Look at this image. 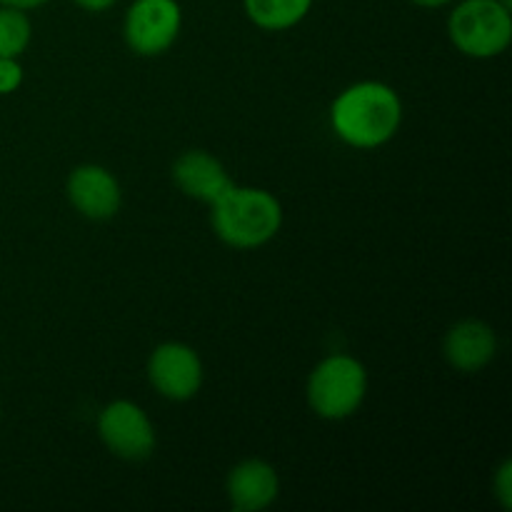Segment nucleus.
<instances>
[{"label":"nucleus","instance_id":"a211bd4d","mask_svg":"<svg viewBox=\"0 0 512 512\" xmlns=\"http://www.w3.org/2000/svg\"><path fill=\"white\" fill-rule=\"evenodd\" d=\"M413 3L420 5V8H443L450 0H413Z\"/></svg>","mask_w":512,"mask_h":512},{"label":"nucleus","instance_id":"1a4fd4ad","mask_svg":"<svg viewBox=\"0 0 512 512\" xmlns=\"http://www.w3.org/2000/svg\"><path fill=\"white\" fill-rule=\"evenodd\" d=\"M498 353V335L483 320H460L445 333L443 355L460 373H480Z\"/></svg>","mask_w":512,"mask_h":512},{"label":"nucleus","instance_id":"2eb2a0df","mask_svg":"<svg viewBox=\"0 0 512 512\" xmlns=\"http://www.w3.org/2000/svg\"><path fill=\"white\" fill-rule=\"evenodd\" d=\"M493 490H495V498H498V503L503 505V510H510L512 508V463L510 460H505V463L498 468V473H495Z\"/></svg>","mask_w":512,"mask_h":512},{"label":"nucleus","instance_id":"39448f33","mask_svg":"<svg viewBox=\"0 0 512 512\" xmlns=\"http://www.w3.org/2000/svg\"><path fill=\"white\" fill-rule=\"evenodd\" d=\"M183 10L178 0H133L125 10L123 38L140 58L163 55L178 40Z\"/></svg>","mask_w":512,"mask_h":512},{"label":"nucleus","instance_id":"0eeeda50","mask_svg":"<svg viewBox=\"0 0 512 512\" xmlns=\"http://www.w3.org/2000/svg\"><path fill=\"white\" fill-rule=\"evenodd\" d=\"M148 380L163 398L183 403L203 385V360L190 345L163 343L148 360Z\"/></svg>","mask_w":512,"mask_h":512},{"label":"nucleus","instance_id":"20e7f679","mask_svg":"<svg viewBox=\"0 0 512 512\" xmlns=\"http://www.w3.org/2000/svg\"><path fill=\"white\" fill-rule=\"evenodd\" d=\"M455 48L468 58L488 60L505 53L512 40V15L500 0H463L448 18Z\"/></svg>","mask_w":512,"mask_h":512},{"label":"nucleus","instance_id":"4468645a","mask_svg":"<svg viewBox=\"0 0 512 512\" xmlns=\"http://www.w3.org/2000/svg\"><path fill=\"white\" fill-rule=\"evenodd\" d=\"M23 85V65L18 58H0V95H10Z\"/></svg>","mask_w":512,"mask_h":512},{"label":"nucleus","instance_id":"7ed1b4c3","mask_svg":"<svg viewBox=\"0 0 512 512\" xmlns=\"http://www.w3.org/2000/svg\"><path fill=\"white\" fill-rule=\"evenodd\" d=\"M305 395L318 418L345 420L358 413L368 395V370L353 355H328L310 373Z\"/></svg>","mask_w":512,"mask_h":512},{"label":"nucleus","instance_id":"f03ea898","mask_svg":"<svg viewBox=\"0 0 512 512\" xmlns=\"http://www.w3.org/2000/svg\"><path fill=\"white\" fill-rule=\"evenodd\" d=\"M210 208L215 235L235 250L263 248L283 228V205L263 188L233 183Z\"/></svg>","mask_w":512,"mask_h":512},{"label":"nucleus","instance_id":"6ab92c4d","mask_svg":"<svg viewBox=\"0 0 512 512\" xmlns=\"http://www.w3.org/2000/svg\"><path fill=\"white\" fill-rule=\"evenodd\" d=\"M503 5H508V8H512V0H500Z\"/></svg>","mask_w":512,"mask_h":512},{"label":"nucleus","instance_id":"423d86ee","mask_svg":"<svg viewBox=\"0 0 512 512\" xmlns=\"http://www.w3.org/2000/svg\"><path fill=\"white\" fill-rule=\"evenodd\" d=\"M98 435L118 458L138 463L153 455L155 428L148 413L130 400H113L98 415Z\"/></svg>","mask_w":512,"mask_h":512},{"label":"nucleus","instance_id":"f3484780","mask_svg":"<svg viewBox=\"0 0 512 512\" xmlns=\"http://www.w3.org/2000/svg\"><path fill=\"white\" fill-rule=\"evenodd\" d=\"M45 3H48V0H0V5H10V8H18V10H33Z\"/></svg>","mask_w":512,"mask_h":512},{"label":"nucleus","instance_id":"9b49d317","mask_svg":"<svg viewBox=\"0 0 512 512\" xmlns=\"http://www.w3.org/2000/svg\"><path fill=\"white\" fill-rule=\"evenodd\" d=\"M173 180L188 198L208 205L233 185L225 165L208 150H185L173 165Z\"/></svg>","mask_w":512,"mask_h":512},{"label":"nucleus","instance_id":"9d476101","mask_svg":"<svg viewBox=\"0 0 512 512\" xmlns=\"http://www.w3.org/2000/svg\"><path fill=\"white\" fill-rule=\"evenodd\" d=\"M225 493L235 510L260 512L278 500L280 478L273 465L260 458H250L230 470Z\"/></svg>","mask_w":512,"mask_h":512},{"label":"nucleus","instance_id":"f8f14e48","mask_svg":"<svg viewBox=\"0 0 512 512\" xmlns=\"http://www.w3.org/2000/svg\"><path fill=\"white\" fill-rule=\"evenodd\" d=\"M243 5L258 28L280 33L295 28L310 13L313 0H243Z\"/></svg>","mask_w":512,"mask_h":512},{"label":"nucleus","instance_id":"6e6552de","mask_svg":"<svg viewBox=\"0 0 512 512\" xmlns=\"http://www.w3.org/2000/svg\"><path fill=\"white\" fill-rule=\"evenodd\" d=\"M70 205L88 220H110L118 215L123 190L118 178L103 165H78L65 183Z\"/></svg>","mask_w":512,"mask_h":512},{"label":"nucleus","instance_id":"dca6fc26","mask_svg":"<svg viewBox=\"0 0 512 512\" xmlns=\"http://www.w3.org/2000/svg\"><path fill=\"white\" fill-rule=\"evenodd\" d=\"M75 3L83 10H88V13H103V10L113 8L115 0H75Z\"/></svg>","mask_w":512,"mask_h":512},{"label":"nucleus","instance_id":"f257e3e1","mask_svg":"<svg viewBox=\"0 0 512 512\" xmlns=\"http://www.w3.org/2000/svg\"><path fill=\"white\" fill-rule=\"evenodd\" d=\"M403 123V100L380 80L348 85L330 105V125L350 148L373 150L395 138Z\"/></svg>","mask_w":512,"mask_h":512},{"label":"nucleus","instance_id":"ddd939ff","mask_svg":"<svg viewBox=\"0 0 512 512\" xmlns=\"http://www.w3.org/2000/svg\"><path fill=\"white\" fill-rule=\"evenodd\" d=\"M33 38V25L25 10L0 5V58H18Z\"/></svg>","mask_w":512,"mask_h":512}]
</instances>
